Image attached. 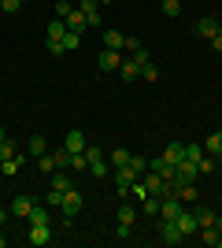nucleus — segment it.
<instances>
[{
    "label": "nucleus",
    "instance_id": "1",
    "mask_svg": "<svg viewBox=\"0 0 222 248\" xmlns=\"http://www.w3.org/2000/svg\"><path fill=\"white\" fill-rule=\"evenodd\" d=\"M174 222H178L181 237H196V233H200V222H196V207H181Z\"/></svg>",
    "mask_w": 222,
    "mask_h": 248
},
{
    "label": "nucleus",
    "instance_id": "2",
    "mask_svg": "<svg viewBox=\"0 0 222 248\" xmlns=\"http://www.w3.org/2000/svg\"><path fill=\"white\" fill-rule=\"evenodd\" d=\"M85 159H89V170H93L96 178H107V159H104V148L85 145Z\"/></svg>",
    "mask_w": 222,
    "mask_h": 248
},
{
    "label": "nucleus",
    "instance_id": "3",
    "mask_svg": "<svg viewBox=\"0 0 222 248\" xmlns=\"http://www.w3.org/2000/svg\"><path fill=\"white\" fill-rule=\"evenodd\" d=\"M111 178H115V189H118V197H126V193H130V186L137 182V174L130 170V163H126V167H115V170H111Z\"/></svg>",
    "mask_w": 222,
    "mask_h": 248
},
{
    "label": "nucleus",
    "instance_id": "4",
    "mask_svg": "<svg viewBox=\"0 0 222 248\" xmlns=\"http://www.w3.org/2000/svg\"><path fill=\"white\" fill-rule=\"evenodd\" d=\"M219 30H222V22H219V19H211V15L196 19V26H192V33H196V37H204V41H211Z\"/></svg>",
    "mask_w": 222,
    "mask_h": 248
},
{
    "label": "nucleus",
    "instance_id": "5",
    "mask_svg": "<svg viewBox=\"0 0 222 248\" xmlns=\"http://www.w3.org/2000/svg\"><path fill=\"white\" fill-rule=\"evenodd\" d=\"M159 237H163V245H181V241H185L174 218H163V222H159Z\"/></svg>",
    "mask_w": 222,
    "mask_h": 248
},
{
    "label": "nucleus",
    "instance_id": "6",
    "mask_svg": "<svg viewBox=\"0 0 222 248\" xmlns=\"http://www.w3.org/2000/svg\"><path fill=\"white\" fill-rule=\"evenodd\" d=\"M200 178V163H192V159H181L178 163V178L170 182V186H181V182H196Z\"/></svg>",
    "mask_w": 222,
    "mask_h": 248
},
{
    "label": "nucleus",
    "instance_id": "7",
    "mask_svg": "<svg viewBox=\"0 0 222 248\" xmlns=\"http://www.w3.org/2000/svg\"><path fill=\"white\" fill-rule=\"evenodd\" d=\"M96 67H100V71H118V67H122V56H118L115 48H104L100 52V56H96Z\"/></svg>",
    "mask_w": 222,
    "mask_h": 248
},
{
    "label": "nucleus",
    "instance_id": "8",
    "mask_svg": "<svg viewBox=\"0 0 222 248\" xmlns=\"http://www.w3.org/2000/svg\"><path fill=\"white\" fill-rule=\"evenodd\" d=\"M33 204H37V200H33L30 193H22V197H15V200H11V207H8V211H11L15 218H26V215L33 211Z\"/></svg>",
    "mask_w": 222,
    "mask_h": 248
},
{
    "label": "nucleus",
    "instance_id": "9",
    "mask_svg": "<svg viewBox=\"0 0 222 248\" xmlns=\"http://www.w3.org/2000/svg\"><path fill=\"white\" fill-rule=\"evenodd\" d=\"M59 207H63L67 218H74L78 211H82V193H78V189H67V193H63V204H59Z\"/></svg>",
    "mask_w": 222,
    "mask_h": 248
},
{
    "label": "nucleus",
    "instance_id": "10",
    "mask_svg": "<svg viewBox=\"0 0 222 248\" xmlns=\"http://www.w3.org/2000/svg\"><path fill=\"white\" fill-rule=\"evenodd\" d=\"M63 148H67V152H85V134H82V130H67V137H63Z\"/></svg>",
    "mask_w": 222,
    "mask_h": 248
},
{
    "label": "nucleus",
    "instance_id": "11",
    "mask_svg": "<svg viewBox=\"0 0 222 248\" xmlns=\"http://www.w3.org/2000/svg\"><path fill=\"white\" fill-rule=\"evenodd\" d=\"M78 8L85 11V19H89V26H100V0H82V4H78Z\"/></svg>",
    "mask_w": 222,
    "mask_h": 248
},
{
    "label": "nucleus",
    "instance_id": "12",
    "mask_svg": "<svg viewBox=\"0 0 222 248\" xmlns=\"http://www.w3.org/2000/svg\"><path fill=\"white\" fill-rule=\"evenodd\" d=\"M200 241L207 248H222V230L219 226H200Z\"/></svg>",
    "mask_w": 222,
    "mask_h": 248
},
{
    "label": "nucleus",
    "instance_id": "13",
    "mask_svg": "<svg viewBox=\"0 0 222 248\" xmlns=\"http://www.w3.org/2000/svg\"><path fill=\"white\" fill-rule=\"evenodd\" d=\"M63 22H67V30H74V33H82L85 26H89V19H85V11H82V8H74Z\"/></svg>",
    "mask_w": 222,
    "mask_h": 248
},
{
    "label": "nucleus",
    "instance_id": "14",
    "mask_svg": "<svg viewBox=\"0 0 222 248\" xmlns=\"http://www.w3.org/2000/svg\"><path fill=\"white\" fill-rule=\"evenodd\" d=\"M26 241H30V245H48V241H52V230L48 226H30Z\"/></svg>",
    "mask_w": 222,
    "mask_h": 248
},
{
    "label": "nucleus",
    "instance_id": "15",
    "mask_svg": "<svg viewBox=\"0 0 222 248\" xmlns=\"http://www.w3.org/2000/svg\"><path fill=\"white\" fill-rule=\"evenodd\" d=\"M163 159L178 167L181 159H185V145H181V141H170V145H167V152H163Z\"/></svg>",
    "mask_w": 222,
    "mask_h": 248
},
{
    "label": "nucleus",
    "instance_id": "16",
    "mask_svg": "<svg viewBox=\"0 0 222 248\" xmlns=\"http://www.w3.org/2000/svg\"><path fill=\"white\" fill-rule=\"evenodd\" d=\"M122 45H126V33H118V30H104V48L122 52Z\"/></svg>",
    "mask_w": 222,
    "mask_h": 248
},
{
    "label": "nucleus",
    "instance_id": "17",
    "mask_svg": "<svg viewBox=\"0 0 222 248\" xmlns=\"http://www.w3.org/2000/svg\"><path fill=\"white\" fill-rule=\"evenodd\" d=\"M63 33H67V22H63V19H52V22H48L44 41H63Z\"/></svg>",
    "mask_w": 222,
    "mask_h": 248
},
{
    "label": "nucleus",
    "instance_id": "18",
    "mask_svg": "<svg viewBox=\"0 0 222 248\" xmlns=\"http://www.w3.org/2000/svg\"><path fill=\"white\" fill-rule=\"evenodd\" d=\"M19 141H11V137H4V141H0V163H4V159H15V155H19Z\"/></svg>",
    "mask_w": 222,
    "mask_h": 248
},
{
    "label": "nucleus",
    "instance_id": "19",
    "mask_svg": "<svg viewBox=\"0 0 222 248\" xmlns=\"http://www.w3.org/2000/svg\"><path fill=\"white\" fill-rule=\"evenodd\" d=\"M118 74H122V82H133L141 74V63L137 60H122V67H118Z\"/></svg>",
    "mask_w": 222,
    "mask_h": 248
},
{
    "label": "nucleus",
    "instance_id": "20",
    "mask_svg": "<svg viewBox=\"0 0 222 248\" xmlns=\"http://www.w3.org/2000/svg\"><path fill=\"white\" fill-rule=\"evenodd\" d=\"M26 222H30V226H48V207H37V204H33V211L26 215Z\"/></svg>",
    "mask_w": 222,
    "mask_h": 248
},
{
    "label": "nucleus",
    "instance_id": "21",
    "mask_svg": "<svg viewBox=\"0 0 222 248\" xmlns=\"http://www.w3.org/2000/svg\"><path fill=\"white\" fill-rule=\"evenodd\" d=\"M52 167L56 170H67V167H71V152H67V148H52Z\"/></svg>",
    "mask_w": 222,
    "mask_h": 248
},
{
    "label": "nucleus",
    "instance_id": "22",
    "mask_svg": "<svg viewBox=\"0 0 222 248\" xmlns=\"http://www.w3.org/2000/svg\"><path fill=\"white\" fill-rule=\"evenodd\" d=\"M26 152H30V155H44V152H48V145H44V137H41V134H33L30 141H26Z\"/></svg>",
    "mask_w": 222,
    "mask_h": 248
},
{
    "label": "nucleus",
    "instance_id": "23",
    "mask_svg": "<svg viewBox=\"0 0 222 248\" xmlns=\"http://www.w3.org/2000/svg\"><path fill=\"white\" fill-rule=\"evenodd\" d=\"M159 204H163V200H159L156 193H148V197L141 200V211H145V215H159Z\"/></svg>",
    "mask_w": 222,
    "mask_h": 248
},
{
    "label": "nucleus",
    "instance_id": "24",
    "mask_svg": "<svg viewBox=\"0 0 222 248\" xmlns=\"http://www.w3.org/2000/svg\"><path fill=\"white\" fill-rule=\"evenodd\" d=\"M22 170V152L15 155V159H4V163H0V174H19Z\"/></svg>",
    "mask_w": 222,
    "mask_h": 248
},
{
    "label": "nucleus",
    "instance_id": "25",
    "mask_svg": "<svg viewBox=\"0 0 222 248\" xmlns=\"http://www.w3.org/2000/svg\"><path fill=\"white\" fill-rule=\"evenodd\" d=\"M52 189H59V193L74 189V186H71V178H67V170H56V174H52Z\"/></svg>",
    "mask_w": 222,
    "mask_h": 248
},
{
    "label": "nucleus",
    "instance_id": "26",
    "mask_svg": "<svg viewBox=\"0 0 222 248\" xmlns=\"http://www.w3.org/2000/svg\"><path fill=\"white\" fill-rule=\"evenodd\" d=\"M78 45H82V33L67 30V33H63V56H67V52H74V48H78Z\"/></svg>",
    "mask_w": 222,
    "mask_h": 248
},
{
    "label": "nucleus",
    "instance_id": "27",
    "mask_svg": "<svg viewBox=\"0 0 222 248\" xmlns=\"http://www.w3.org/2000/svg\"><path fill=\"white\" fill-rule=\"evenodd\" d=\"M204 152H207V155H219V152H222V134H211V137H207V141H204Z\"/></svg>",
    "mask_w": 222,
    "mask_h": 248
},
{
    "label": "nucleus",
    "instance_id": "28",
    "mask_svg": "<svg viewBox=\"0 0 222 248\" xmlns=\"http://www.w3.org/2000/svg\"><path fill=\"white\" fill-rule=\"evenodd\" d=\"M215 218L219 215H215L211 207H196V222H200V226H215Z\"/></svg>",
    "mask_w": 222,
    "mask_h": 248
},
{
    "label": "nucleus",
    "instance_id": "29",
    "mask_svg": "<svg viewBox=\"0 0 222 248\" xmlns=\"http://www.w3.org/2000/svg\"><path fill=\"white\" fill-rule=\"evenodd\" d=\"M141 78H145V82H156V78H159V67H156L152 60H148V63H141Z\"/></svg>",
    "mask_w": 222,
    "mask_h": 248
},
{
    "label": "nucleus",
    "instance_id": "30",
    "mask_svg": "<svg viewBox=\"0 0 222 248\" xmlns=\"http://www.w3.org/2000/svg\"><path fill=\"white\" fill-rule=\"evenodd\" d=\"M130 170H133V174H145V170H148V159H145V155H130Z\"/></svg>",
    "mask_w": 222,
    "mask_h": 248
},
{
    "label": "nucleus",
    "instance_id": "31",
    "mask_svg": "<svg viewBox=\"0 0 222 248\" xmlns=\"http://www.w3.org/2000/svg\"><path fill=\"white\" fill-rule=\"evenodd\" d=\"M159 8H163V15H167V19H174V15L181 11V4H178V0H159Z\"/></svg>",
    "mask_w": 222,
    "mask_h": 248
},
{
    "label": "nucleus",
    "instance_id": "32",
    "mask_svg": "<svg viewBox=\"0 0 222 248\" xmlns=\"http://www.w3.org/2000/svg\"><path fill=\"white\" fill-rule=\"evenodd\" d=\"M111 163H115V167H126L130 163V152H126V148H111Z\"/></svg>",
    "mask_w": 222,
    "mask_h": 248
},
{
    "label": "nucleus",
    "instance_id": "33",
    "mask_svg": "<svg viewBox=\"0 0 222 248\" xmlns=\"http://www.w3.org/2000/svg\"><path fill=\"white\" fill-rule=\"evenodd\" d=\"M185 159L200 163V159H204V145H185Z\"/></svg>",
    "mask_w": 222,
    "mask_h": 248
},
{
    "label": "nucleus",
    "instance_id": "34",
    "mask_svg": "<svg viewBox=\"0 0 222 248\" xmlns=\"http://www.w3.org/2000/svg\"><path fill=\"white\" fill-rule=\"evenodd\" d=\"M118 222H130V226H133V222H137V211H133V207H118Z\"/></svg>",
    "mask_w": 222,
    "mask_h": 248
},
{
    "label": "nucleus",
    "instance_id": "35",
    "mask_svg": "<svg viewBox=\"0 0 222 248\" xmlns=\"http://www.w3.org/2000/svg\"><path fill=\"white\" fill-rule=\"evenodd\" d=\"M215 167H219V159H215V155H207V152H204V159H200V174H211Z\"/></svg>",
    "mask_w": 222,
    "mask_h": 248
},
{
    "label": "nucleus",
    "instance_id": "36",
    "mask_svg": "<svg viewBox=\"0 0 222 248\" xmlns=\"http://www.w3.org/2000/svg\"><path fill=\"white\" fill-rule=\"evenodd\" d=\"M71 0H56V19H67V15H71Z\"/></svg>",
    "mask_w": 222,
    "mask_h": 248
},
{
    "label": "nucleus",
    "instance_id": "37",
    "mask_svg": "<svg viewBox=\"0 0 222 248\" xmlns=\"http://www.w3.org/2000/svg\"><path fill=\"white\" fill-rule=\"evenodd\" d=\"M130 193H133V197H137V200H145V197H148V186H145V182H141V178H137V182L130 186Z\"/></svg>",
    "mask_w": 222,
    "mask_h": 248
},
{
    "label": "nucleus",
    "instance_id": "38",
    "mask_svg": "<svg viewBox=\"0 0 222 248\" xmlns=\"http://www.w3.org/2000/svg\"><path fill=\"white\" fill-rule=\"evenodd\" d=\"M37 163H41V170H44V174H52V170H56V167H52V155H48V152H44V155H37Z\"/></svg>",
    "mask_w": 222,
    "mask_h": 248
},
{
    "label": "nucleus",
    "instance_id": "39",
    "mask_svg": "<svg viewBox=\"0 0 222 248\" xmlns=\"http://www.w3.org/2000/svg\"><path fill=\"white\" fill-rule=\"evenodd\" d=\"M0 8L8 11V15H15V11H19V8H22V0H0Z\"/></svg>",
    "mask_w": 222,
    "mask_h": 248
},
{
    "label": "nucleus",
    "instance_id": "40",
    "mask_svg": "<svg viewBox=\"0 0 222 248\" xmlns=\"http://www.w3.org/2000/svg\"><path fill=\"white\" fill-rule=\"evenodd\" d=\"M63 204V193H59V189H48V207H59Z\"/></svg>",
    "mask_w": 222,
    "mask_h": 248
},
{
    "label": "nucleus",
    "instance_id": "41",
    "mask_svg": "<svg viewBox=\"0 0 222 248\" xmlns=\"http://www.w3.org/2000/svg\"><path fill=\"white\" fill-rule=\"evenodd\" d=\"M130 233H133V226H130V222H118V230H115V237H122V241H126Z\"/></svg>",
    "mask_w": 222,
    "mask_h": 248
},
{
    "label": "nucleus",
    "instance_id": "42",
    "mask_svg": "<svg viewBox=\"0 0 222 248\" xmlns=\"http://www.w3.org/2000/svg\"><path fill=\"white\" fill-rule=\"evenodd\" d=\"M122 48H126V52H130V56H133V52H137V48H141V41H133V37H126V45H122Z\"/></svg>",
    "mask_w": 222,
    "mask_h": 248
},
{
    "label": "nucleus",
    "instance_id": "43",
    "mask_svg": "<svg viewBox=\"0 0 222 248\" xmlns=\"http://www.w3.org/2000/svg\"><path fill=\"white\" fill-rule=\"evenodd\" d=\"M211 48H215V52H222V30H219V33L211 37Z\"/></svg>",
    "mask_w": 222,
    "mask_h": 248
},
{
    "label": "nucleus",
    "instance_id": "44",
    "mask_svg": "<svg viewBox=\"0 0 222 248\" xmlns=\"http://www.w3.org/2000/svg\"><path fill=\"white\" fill-rule=\"evenodd\" d=\"M8 218H11V211H8V207H0V226H4Z\"/></svg>",
    "mask_w": 222,
    "mask_h": 248
},
{
    "label": "nucleus",
    "instance_id": "45",
    "mask_svg": "<svg viewBox=\"0 0 222 248\" xmlns=\"http://www.w3.org/2000/svg\"><path fill=\"white\" fill-rule=\"evenodd\" d=\"M4 245H8V237H4V233H0V248H4Z\"/></svg>",
    "mask_w": 222,
    "mask_h": 248
},
{
    "label": "nucleus",
    "instance_id": "46",
    "mask_svg": "<svg viewBox=\"0 0 222 248\" xmlns=\"http://www.w3.org/2000/svg\"><path fill=\"white\" fill-rule=\"evenodd\" d=\"M4 137H8V134H4V126H0V141H4Z\"/></svg>",
    "mask_w": 222,
    "mask_h": 248
},
{
    "label": "nucleus",
    "instance_id": "47",
    "mask_svg": "<svg viewBox=\"0 0 222 248\" xmlns=\"http://www.w3.org/2000/svg\"><path fill=\"white\" fill-rule=\"evenodd\" d=\"M215 159H219V167H222V152H219V155H215Z\"/></svg>",
    "mask_w": 222,
    "mask_h": 248
},
{
    "label": "nucleus",
    "instance_id": "48",
    "mask_svg": "<svg viewBox=\"0 0 222 248\" xmlns=\"http://www.w3.org/2000/svg\"><path fill=\"white\" fill-rule=\"evenodd\" d=\"M219 134H222V130H219Z\"/></svg>",
    "mask_w": 222,
    "mask_h": 248
}]
</instances>
